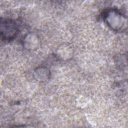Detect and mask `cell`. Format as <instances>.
Returning a JSON list of instances; mask_svg holds the SVG:
<instances>
[{
  "mask_svg": "<svg viewBox=\"0 0 128 128\" xmlns=\"http://www.w3.org/2000/svg\"><path fill=\"white\" fill-rule=\"evenodd\" d=\"M0 36L2 40L10 42L16 36L19 28L16 22L12 19H2L0 20Z\"/></svg>",
  "mask_w": 128,
  "mask_h": 128,
  "instance_id": "1",
  "label": "cell"
}]
</instances>
